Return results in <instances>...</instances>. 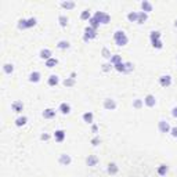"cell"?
<instances>
[{
    "label": "cell",
    "mask_w": 177,
    "mask_h": 177,
    "mask_svg": "<svg viewBox=\"0 0 177 177\" xmlns=\"http://www.w3.org/2000/svg\"><path fill=\"white\" fill-rule=\"evenodd\" d=\"M114 42L118 47H123L129 43V37L123 31H115L114 32Z\"/></svg>",
    "instance_id": "1"
},
{
    "label": "cell",
    "mask_w": 177,
    "mask_h": 177,
    "mask_svg": "<svg viewBox=\"0 0 177 177\" xmlns=\"http://www.w3.org/2000/svg\"><path fill=\"white\" fill-rule=\"evenodd\" d=\"M93 17L100 22V25H107V24L111 22V15L105 11H96Z\"/></svg>",
    "instance_id": "2"
},
{
    "label": "cell",
    "mask_w": 177,
    "mask_h": 177,
    "mask_svg": "<svg viewBox=\"0 0 177 177\" xmlns=\"http://www.w3.org/2000/svg\"><path fill=\"white\" fill-rule=\"evenodd\" d=\"M97 37V31L96 29H93L91 26H86L84 28V35H83V40L86 43H88L90 40H93V39H96Z\"/></svg>",
    "instance_id": "3"
},
{
    "label": "cell",
    "mask_w": 177,
    "mask_h": 177,
    "mask_svg": "<svg viewBox=\"0 0 177 177\" xmlns=\"http://www.w3.org/2000/svg\"><path fill=\"white\" fill-rule=\"evenodd\" d=\"M170 129H172V126H170V123L167 122V120L161 119L158 122V130H159V133H162V134L170 133Z\"/></svg>",
    "instance_id": "4"
},
{
    "label": "cell",
    "mask_w": 177,
    "mask_h": 177,
    "mask_svg": "<svg viewBox=\"0 0 177 177\" xmlns=\"http://www.w3.org/2000/svg\"><path fill=\"white\" fill-rule=\"evenodd\" d=\"M102 107H104V110H107V111H115L118 107V104L114 98H105L104 102H102Z\"/></svg>",
    "instance_id": "5"
},
{
    "label": "cell",
    "mask_w": 177,
    "mask_h": 177,
    "mask_svg": "<svg viewBox=\"0 0 177 177\" xmlns=\"http://www.w3.org/2000/svg\"><path fill=\"white\" fill-rule=\"evenodd\" d=\"M173 83L172 80V76L170 75H162L161 78H159V84H161L162 87H170Z\"/></svg>",
    "instance_id": "6"
},
{
    "label": "cell",
    "mask_w": 177,
    "mask_h": 177,
    "mask_svg": "<svg viewBox=\"0 0 177 177\" xmlns=\"http://www.w3.org/2000/svg\"><path fill=\"white\" fill-rule=\"evenodd\" d=\"M58 163H60L61 166H69V165L72 163V158L68 154H61L58 156Z\"/></svg>",
    "instance_id": "7"
},
{
    "label": "cell",
    "mask_w": 177,
    "mask_h": 177,
    "mask_svg": "<svg viewBox=\"0 0 177 177\" xmlns=\"http://www.w3.org/2000/svg\"><path fill=\"white\" fill-rule=\"evenodd\" d=\"M28 80L31 82V83H39V82L42 80V73H40L39 71H33V72L29 73Z\"/></svg>",
    "instance_id": "8"
},
{
    "label": "cell",
    "mask_w": 177,
    "mask_h": 177,
    "mask_svg": "<svg viewBox=\"0 0 177 177\" xmlns=\"http://www.w3.org/2000/svg\"><path fill=\"white\" fill-rule=\"evenodd\" d=\"M144 105H147L148 108H152L156 105V98L155 96H152V94H147L145 97H144Z\"/></svg>",
    "instance_id": "9"
},
{
    "label": "cell",
    "mask_w": 177,
    "mask_h": 177,
    "mask_svg": "<svg viewBox=\"0 0 177 177\" xmlns=\"http://www.w3.org/2000/svg\"><path fill=\"white\" fill-rule=\"evenodd\" d=\"M11 110H13V112H15V114H21V112L24 111V102L19 101V100L13 101V104H11Z\"/></svg>",
    "instance_id": "10"
},
{
    "label": "cell",
    "mask_w": 177,
    "mask_h": 177,
    "mask_svg": "<svg viewBox=\"0 0 177 177\" xmlns=\"http://www.w3.org/2000/svg\"><path fill=\"white\" fill-rule=\"evenodd\" d=\"M82 119H83V122L87 123V125H93L94 123V114L91 111L84 112V114L82 115Z\"/></svg>",
    "instance_id": "11"
},
{
    "label": "cell",
    "mask_w": 177,
    "mask_h": 177,
    "mask_svg": "<svg viewBox=\"0 0 177 177\" xmlns=\"http://www.w3.org/2000/svg\"><path fill=\"white\" fill-rule=\"evenodd\" d=\"M140 6H141V11H144V13H147V14L151 13V11L154 10V6H152V3L148 2V0H144V2H141Z\"/></svg>",
    "instance_id": "12"
},
{
    "label": "cell",
    "mask_w": 177,
    "mask_h": 177,
    "mask_svg": "<svg viewBox=\"0 0 177 177\" xmlns=\"http://www.w3.org/2000/svg\"><path fill=\"white\" fill-rule=\"evenodd\" d=\"M53 138H54L57 143H63V141L65 140V132L61 130V129H58V130L54 132V134H53Z\"/></svg>",
    "instance_id": "13"
},
{
    "label": "cell",
    "mask_w": 177,
    "mask_h": 177,
    "mask_svg": "<svg viewBox=\"0 0 177 177\" xmlns=\"http://www.w3.org/2000/svg\"><path fill=\"white\" fill-rule=\"evenodd\" d=\"M39 57L42 58V60L47 61V60H50V58H53V51L50 49H42L39 53Z\"/></svg>",
    "instance_id": "14"
},
{
    "label": "cell",
    "mask_w": 177,
    "mask_h": 177,
    "mask_svg": "<svg viewBox=\"0 0 177 177\" xmlns=\"http://www.w3.org/2000/svg\"><path fill=\"white\" fill-rule=\"evenodd\" d=\"M98 162H100V159H98V156H97V155H88L86 158V165H87V166H90V167L97 166Z\"/></svg>",
    "instance_id": "15"
},
{
    "label": "cell",
    "mask_w": 177,
    "mask_h": 177,
    "mask_svg": "<svg viewBox=\"0 0 177 177\" xmlns=\"http://www.w3.org/2000/svg\"><path fill=\"white\" fill-rule=\"evenodd\" d=\"M107 172H108V175H111V176L118 175V172H119V166H118L116 163H114V162H111V163H108V166H107Z\"/></svg>",
    "instance_id": "16"
},
{
    "label": "cell",
    "mask_w": 177,
    "mask_h": 177,
    "mask_svg": "<svg viewBox=\"0 0 177 177\" xmlns=\"http://www.w3.org/2000/svg\"><path fill=\"white\" fill-rule=\"evenodd\" d=\"M47 84H49L50 87H55L60 84V78H58L57 75H50L49 79H47Z\"/></svg>",
    "instance_id": "17"
},
{
    "label": "cell",
    "mask_w": 177,
    "mask_h": 177,
    "mask_svg": "<svg viewBox=\"0 0 177 177\" xmlns=\"http://www.w3.org/2000/svg\"><path fill=\"white\" fill-rule=\"evenodd\" d=\"M55 114H57L55 110H53V108H46V110L42 112V116L44 119H53V118L55 116Z\"/></svg>",
    "instance_id": "18"
},
{
    "label": "cell",
    "mask_w": 177,
    "mask_h": 177,
    "mask_svg": "<svg viewBox=\"0 0 177 177\" xmlns=\"http://www.w3.org/2000/svg\"><path fill=\"white\" fill-rule=\"evenodd\" d=\"M58 111H60L63 115H68L71 112V105L68 104V102H61L60 107H58Z\"/></svg>",
    "instance_id": "19"
},
{
    "label": "cell",
    "mask_w": 177,
    "mask_h": 177,
    "mask_svg": "<svg viewBox=\"0 0 177 177\" xmlns=\"http://www.w3.org/2000/svg\"><path fill=\"white\" fill-rule=\"evenodd\" d=\"M61 7L65 8V10H73V8L76 7V3L72 2V0H67V2H61L60 3Z\"/></svg>",
    "instance_id": "20"
},
{
    "label": "cell",
    "mask_w": 177,
    "mask_h": 177,
    "mask_svg": "<svg viewBox=\"0 0 177 177\" xmlns=\"http://www.w3.org/2000/svg\"><path fill=\"white\" fill-rule=\"evenodd\" d=\"M26 122H28V118H26L25 115H21V116L17 118L15 122H14V123H15L17 127H22V126H25V125H26Z\"/></svg>",
    "instance_id": "21"
},
{
    "label": "cell",
    "mask_w": 177,
    "mask_h": 177,
    "mask_svg": "<svg viewBox=\"0 0 177 177\" xmlns=\"http://www.w3.org/2000/svg\"><path fill=\"white\" fill-rule=\"evenodd\" d=\"M68 22H69V18H68L67 15H64V14H60V15H58V24H60V26L67 28Z\"/></svg>",
    "instance_id": "22"
},
{
    "label": "cell",
    "mask_w": 177,
    "mask_h": 177,
    "mask_svg": "<svg viewBox=\"0 0 177 177\" xmlns=\"http://www.w3.org/2000/svg\"><path fill=\"white\" fill-rule=\"evenodd\" d=\"M147 19H148V14L144 13V11H138V18H137V24H138V25H143Z\"/></svg>",
    "instance_id": "23"
},
{
    "label": "cell",
    "mask_w": 177,
    "mask_h": 177,
    "mask_svg": "<svg viewBox=\"0 0 177 177\" xmlns=\"http://www.w3.org/2000/svg\"><path fill=\"white\" fill-rule=\"evenodd\" d=\"M162 37V33L159 31H152L151 33H149V40H151V43L156 42V40H161Z\"/></svg>",
    "instance_id": "24"
},
{
    "label": "cell",
    "mask_w": 177,
    "mask_h": 177,
    "mask_svg": "<svg viewBox=\"0 0 177 177\" xmlns=\"http://www.w3.org/2000/svg\"><path fill=\"white\" fill-rule=\"evenodd\" d=\"M17 28L19 29V31H25V29H29L28 28V18H21L17 24Z\"/></svg>",
    "instance_id": "25"
},
{
    "label": "cell",
    "mask_w": 177,
    "mask_h": 177,
    "mask_svg": "<svg viewBox=\"0 0 177 177\" xmlns=\"http://www.w3.org/2000/svg\"><path fill=\"white\" fill-rule=\"evenodd\" d=\"M126 18H127V21H129V22H137V18H138V11H130V13H127Z\"/></svg>",
    "instance_id": "26"
},
{
    "label": "cell",
    "mask_w": 177,
    "mask_h": 177,
    "mask_svg": "<svg viewBox=\"0 0 177 177\" xmlns=\"http://www.w3.org/2000/svg\"><path fill=\"white\" fill-rule=\"evenodd\" d=\"M3 72H4L6 75H11V73L14 72V65L10 63H6L4 65H3Z\"/></svg>",
    "instance_id": "27"
},
{
    "label": "cell",
    "mask_w": 177,
    "mask_h": 177,
    "mask_svg": "<svg viewBox=\"0 0 177 177\" xmlns=\"http://www.w3.org/2000/svg\"><path fill=\"white\" fill-rule=\"evenodd\" d=\"M55 46H57V49H60V50H68L71 47V43L68 42V40H60Z\"/></svg>",
    "instance_id": "28"
},
{
    "label": "cell",
    "mask_w": 177,
    "mask_h": 177,
    "mask_svg": "<svg viewBox=\"0 0 177 177\" xmlns=\"http://www.w3.org/2000/svg\"><path fill=\"white\" fill-rule=\"evenodd\" d=\"M44 65H46L47 68H50V69H51V68H54V67H57L58 65V60L57 58H50V60H47V61H44Z\"/></svg>",
    "instance_id": "29"
},
{
    "label": "cell",
    "mask_w": 177,
    "mask_h": 177,
    "mask_svg": "<svg viewBox=\"0 0 177 177\" xmlns=\"http://www.w3.org/2000/svg\"><path fill=\"white\" fill-rule=\"evenodd\" d=\"M63 84H64L65 87H73V86L76 84V79H73V78H71V76H69V78L64 79V80H63Z\"/></svg>",
    "instance_id": "30"
},
{
    "label": "cell",
    "mask_w": 177,
    "mask_h": 177,
    "mask_svg": "<svg viewBox=\"0 0 177 177\" xmlns=\"http://www.w3.org/2000/svg\"><path fill=\"white\" fill-rule=\"evenodd\" d=\"M143 107H144V100H141V98L133 100V108L134 110H141Z\"/></svg>",
    "instance_id": "31"
},
{
    "label": "cell",
    "mask_w": 177,
    "mask_h": 177,
    "mask_svg": "<svg viewBox=\"0 0 177 177\" xmlns=\"http://www.w3.org/2000/svg\"><path fill=\"white\" fill-rule=\"evenodd\" d=\"M167 170H169V167H167L166 165L163 163V165H159V166H158V170H156V172H158V175H159V176L163 177V176H166Z\"/></svg>",
    "instance_id": "32"
},
{
    "label": "cell",
    "mask_w": 177,
    "mask_h": 177,
    "mask_svg": "<svg viewBox=\"0 0 177 177\" xmlns=\"http://www.w3.org/2000/svg\"><path fill=\"white\" fill-rule=\"evenodd\" d=\"M110 63L112 64V65H116V64L122 63V55H119V54H114V55L111 57Z\"/></svg>",
    "instance_id": "33"
},
{
    "label": "cell",
    "mask_w": 177,
    "mask_h": 177,
    "mask_svg": "<svg viewBox=\"0 0 177 177\" xmlns=\"http://www.w3.org/2000/svg\"><path fill=\"white\" fill-rule=\"evenodd\" d=\"M91 13H90V10H83L80 13V19H83V21H88V19L91 18Z\"/></svg>",
    "instance_id": "34"
},
{
    "label": "cell",
    "mask_w": 177,
    "mask_h": 177,
    "mask_svg": "<svg viewBox=\"0 0 177 177\" xmlns=\"http://www.w3.org/2000/svg\"><path fill=\"white\" fill-rule=\"evenodd\" d=\"M88 26H91L93 29H96V31H97V29L100 28V22L97 21V19L94 18V17H91V18L88 19Z\"/></svg>",
    "instance_id": "35"
},
{
    "label": "cell",
    "mask_w": 177,
    "mask_h": 177,
    "mask_svg": "<svg viewBox=\"0 0 177 177\" xmlns=\"http://www.w3.org/2000/svg\"><path fill=\"white\" fill-rule=\"evenodd\" d=\"M101 55L105 58V60H111V57H112V54H111L110 49H107V47H102V50H101Z\"/></svg>",
    "instance_id": "36"
},
{
    "label": "cell",
    "mask_w": 177,
    "mask_h": 177,
    "mask_svg": "<svg viewBox=\"0 0 177 177\" xmlns=\"http://www.w3.org/2000/svg\"><path fill=\"white\" fill-rule=\"evenodd\" d=\"M114 69L115 71H118V72H120V73H125V63H119V64H116V65H114Z\"/></svg>",
    "instance_id": "37"
},
{
    "label": "cell",
    "mask_w": 177,
    "mask_h": 177,
    "mask_svg": "<svg viewBox=\"0 0 177 177\" xmlns=\"http://www.w3.org/2000/svg\"><path fill=\"white\" fill-rule=\"evenodd\" d=\"M100 143H101V138H100V136L97 134V136H94L93 138L90 140V144L93 147H97V145H100Z\"/></svg>",
    "instance_id": "38"
},
{
    "label": "cell",
    "mask_w": 177,
    "mask_h": 177,
    "mask_svg": "<svg viewBox=\"0 0 177 177\" xmlns=\"http://www.w3.org/2000/svg\"><path fill=\"white\" fill-rule=\"evenodd\" d=\"M111 69H114V65H112L111 63H105L101 65V71L102 72H110Z\"/></svg>",
    "instance_id": "39"
},
{
    "label": "cell",
    "mask_w": 177,
    "mask_h": 177,
    "mask_svg": "<svg viewBox=\"0 0 177 177\" xmlns=\"http://www.w3.org/2000/svg\"><path fill=\"white\" fill-rule=\"evenodd\" d=\"M134 71V65L132 63H125V73H130Z\"/></svg>",
    "instance_id": "40"
},
{
    "label": "cell",
    "mask_w": 177,
    "mask_h": 177,
    "mask_svg": "<svg viewBox=\"0 0 177 177\" xmlns=\"http://www.w3.org/2000/svg\"><path fill=\"white\" fill-rule=\"evenodd\" d=\"M151 46L154 47V49H156V50H162V49H163V42H162V40H156V42L151 43Z\"/></svg>",
    "instance_id": "41"
},
{
    "label": "cell",
    "mask_w": 177,
    "mask_h": 177,
    "mask_svg": "<svg viewBox=\"0 0 177 177\" xmlns=\"http://www.w3.org/2000/svg\"><path fill=\"white\" fill-rule=\"evenodd\" d=\"M50 138H51V136H50L49 133H42V134H40V140L42 141H49Z\"/></svg>",
    "instance_id": "42"
},
{
    "label": "cell",
    "mask_w": 177,
    "mask_h": 177,
    "mask_svg": "<svg viewBox=\"0 0 177 177\" xmlns=\"http://www.w3.org/2000/svg\"><path fill=\"white\" fill-rule=\"evenodd\" d=\"M170 134H172V137L177 138V126H173V127L170 129Z\"/></svg>",
    "instance_id": "43"
},
{
    "label": "cell",
    "mask_w": 177,
    "mask_h": 177,
    "mask_svg": "<svg viewBox=\"0 0 177 177\" xmlns=\"http://www.w3.org/2000/svg\"><path fill=\"white\" fill-rule=\"evenodd\" d=\"M91 133H94V134L97 136V133H98V125H96V123L91 125Z\"/></svg>",
    "instance_id": "44"
},
{
    "label": "cell",
    "mask_w": 177,
    "mask_h": 177,
    "mask_svg": "<svg viewBox=\"0 0 177 177\" xmlns=\"http://www.w3.org/2000/svg\"><path fill=\"white\" fill-rule=\"evenodd\" d=\"M172 116H173V118H176V119H177V105H176V107H173V108H172Z\"/></svg>",
    "instance_id": "45"
},
{
    "label": "cell",
    "mask_w": 177,
    "mask_h": 177,
    "mask_svg": "<svg viewBox=\"0 0 177 177\" xmlns=\"http://www.w3.org/2000/svg\"><path fill=\"white\" fill-rule=\"evenodd\" d=\"M71 78L75 79V78H76V72H72V73H71Z\"/></svg>",
    "instance_id": "46"
},
{
    "label": "cell",
    "mask_w": 177,
    "mask_h": 177,
    "mask_svg": "<svg viewBox=\"0 0 177 177\" xmlns=\"http://www.w3.org/2000/svg\"><path fill=\"white\" fill-rule=\"evenodd\" d=\"M175 26H176V28H177V19H176V21H175Z\"/></svg>",
    "instance_id": "47"
}]
</instances>
